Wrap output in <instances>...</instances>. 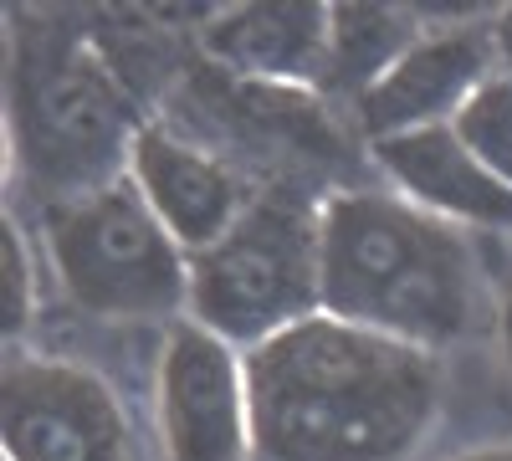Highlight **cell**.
I'll return each mask as SVG.
<instances>
[{
	"mask_svg": "<svg viewBox=\"0 0 512 461\" xmlns=\"http://www.w3.org/2000/svg\"><path fill=\"white\" fill-rule=\"evenodd\" d=\"M256 461H405L441 410V354L313 313L246 349Z\"/></svg>",
	"mask_w": 512,
	"mask_h": 461,
	"instance_id": "obj_1",
	"label": "cell"
},
{
	"mask_svg": "<svg viewBox=\"0 0 512 461\" xmlns=\"http://www.w3.org/2000/svg\"><path fill=\"white\" fill-rule=\"evenodd\" d=\"M323 313L441 354L482 318V272L461 226L405 195L344 190L318 211Z\"/></svg>",
	"mask_w": 512,
	"mask_h": 461,
	"instance_id": "obj_2",
	"label": "cell"
},
{
	"mask_svg": "<svg viewBox=\"0 0 512 461\" xmlns=\"http://www.w3.org/2000/svg\"><path fill=\"white\" fill-rule=\"evenodd\" d=\"M47 257L62 292L93 318L190 313V257L128 175L57 205L47 216Z\"/></svg>",
	"mask_w": 512,
	"mask_h": 461,
	"instance_id": "obj_3",
	"label": "cell"
},
{
	"mask_svg": "<svg viewBox=\"0 0 512 461\" xmlns=\"http://www.w3.org/2000/svg\"><path fill=\"white\" fill-rule=\"evenodd\" d=\"M323 313L318 216L292 200H251V211L200 257H190V313L241 354Z\"/></svg>",
	"mask_w": 512,
	"mask_h": 461,
	"instance_id": "obj_4",
	"label": "cell"
},
{
	"mask_svg": "<svg viewBox=\"0 0 512 461\" xmlns=\"http://www.w3.org/2000/svg\"><path fill=\"white\" fill-rule=\"evenodd\" d=\"M26 154L41 175L72 185V195L113 180L118 159L128 164L139 129L118 77L88 47L41 52L21 88Z\"/></svg>",
	"mask_w": 512,
	"mask_h": 461,
	"instance_id": "obj_5",
	"label": "cell"
},
{
	"mask_svg": "<svg viewBox=\"0 0 512 461\" xmlns=\"http://www.w3.org/2000/svg\"><path fill=\"white\" fill-rule=\"evenodd\" d=\"M164 461H251V385L246 354L195 318H175L164 333L154 374Z\"/></svg>",
	"mask_w": 512,
	"mask_h": 461,
	"instance_id": "obj_6",
	"label": "cell"
},
{
	"mask_svg": "<svg viewBox=\"0 0 512 461\" xmlns=\"http://www.w3.org/2000/svg\"><path fill=\"white\" fill-rule=\"evenodd\" d=\"M0 441L6 461H134V431L113 385L67 359H11Z\"/></svg>",
	"mask_w": 512,
	"mask_h": 461,
	"instance_id": "obj_7",
	"label": "cell"
},
{
	"mask_svg": "<svg viewBox=\"0 0 512 461\" xmlns=\"http://www.w3.org/2000/svg\"><path fill=\"white\" fill-rule=\"evenodd\" d=\"M492 72H502L492 21L477 16L456 26H425L415 47L359 93V123L369 144L451 123Z\"/></svg>",
	"mask_w": 512,
	"mask_h": 461,
	"instance_id": "obj_8",
	"label": "cell"
},
{
	"mask_svg": "<svg viewBox=\"0 0 512 461\" xmlns=\"http://www.w3.org/2000/svg\"><path fill=\"white\" fill-rule=\"evenodd\" d=\"M123 175L149 200L159 226L185 246V257L210 251L251 211V195L236 180V170H226L216 154L175 139L169 129H139Z\"/></svg>",
	"mask_w": 512,
	"mask_h": 461,
	"instance_id": "obj_9",
	"label": "cell"
},
{
	"mask_svg": "<svg viewBox=\"0 0 512 461\" xmlns=\"http://www.w3.org/2000/svg\"><path fill=\"white\" fill-rule=\"evenodd\" d=\"M369 154L379 175L420 211H431L451 226H512V190L482 170L451 123L379 139L369 144Z\"/></svg>",
	"mask_w": 512,
	"mask_h": 461,
	"instance_id": "obj_10",
	"label": "cell"
},
{
	"mask_svg": "<svg viewBox=\"0 0 512 461\" xmlns=\"http://www.w3.org/2000/svg\"><path fill=\"white\" fill-rule=\"evenodd\" d=\"M333 6L318 0H256L205 16V52L221 67L262 82H318L328 77Z\"/></svg>",
	"mask_w": 512,
	"mask_h": 461,
	"instance_id": "obj_11",
	"label": "cell"
},
{
	"mask_svg": "<svg viewBox=\"0 0 512 461\" xmlns=\"http://www.w3.org/2000/svg\"><path fill=\"white\" fill-rule=\"evenodd\" d=\"M425 36L415 6H333V36H328V77L344 82L359 98L369 82H379L415 41Z\"/></svg>",
	"mask_w": 512,
	"mask_h": 461,
	"instance_id": "obj_12",
	"label": "cell"
},
{
	"mask_svg": "<svg viewBox=\"0 0 512 461\" xmlns=\"http://www.w3.org/2000/svg\"><path fill=\"white\" fill-rule=\"evenodd\" d=\"M451 129L477 154L482 170L512 190V77L507 72H492L482 88L466 98V108L451 118Z\"/></svg>",
	"mask_w": 512,
	"mask_h": 461,
	"instance_id": "obj_13",
	"label": "cell"
},
{
	"mask_svg": "<svg viewBox=\"0 0 512 461\" xmlns=\"http://www.w3.org/2000/svg\"><path fill=\"white\" fill-rule=\"evenodd\" d=\"M0 267H6V339L31 323V303H36V277H31V251L21 241V231L6 221L0 231Z\"/></svg>",
	"mask_w": 512,
	"mask_h": 461,
	"instance_id": "obj_14",
	"label": "cell"
},
{
	"mask_svg": "<svg viewBox=\"0 0 512 461\" xmlns=\"http://www.w3.org/2000/svg\"><path fill=\"white\" fill-rule=\"evenodd\" d=\"M492 41H497V67L512 77V6H502L492 16Z\"/></svg>",
	"mask_w": 512,
	"mask_h": 461,
	"instance_id": "obj_15",
	"label": "cell"
},
{
	"mask_svg": "<svg viewBox=\"0 0 512 461\" xmlns=\"http://www.w3.org/2000/svg\"><path fill=\"white\" fill-rule=\"evenodd\" d=\"M497 339H502V359L512 369V287L502 292V303H497Z\"/></svg>",
	"mask_w": 512,
	"mask_h": 461,
	"instance_id": "obj_16",
	"label": "cell"
},
{
	"mask_svg": "<svg viewBox=\"0 0 512 461\" xmlns=\"http://www.w3.org/2000/svg\"><path fill=\"white\" fill-rule=\"evenodd\" d=\"M451 461H512V441H502V446H482V451H466V456H451Z\"/></svg>",
	"mask_w": 512,
	"mask_h": 461,
	"instance_id": "obj_17",
	"label": "cell"
}]
</instances>
